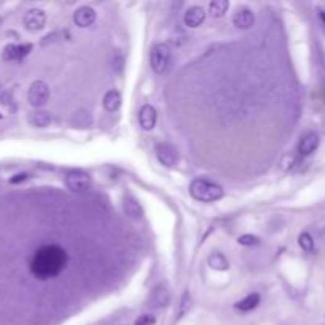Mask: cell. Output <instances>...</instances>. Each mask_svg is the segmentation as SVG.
<instances>
[{"label": "cell", "instance_id": "cell-1", "mask_svg": "<svg viewBox=\"0 0 325 325\" xmlns=\"http://www.w3.org/2000/svg\"><path fill=\"white\" fill-rule=\"evenodd\" d=\"M68 265V254L57 244H45L33 252L29 263L31 273L38 279H51L62 273Z\"/></svg>", "mask_w": 325, "mask_h": 325}, {"label": "cell", "instance_id": "cell-2", "mask_svg": "<svg viewBox=\"0 0 325 325\" xmlns=\"http://www.w3.org/2000/svg\"><path fill=\"white\" fill-rule=\"evenodd\" d=\"M189 192H191V195L195 200L203 203L217 202V200H221L224 197V189L219 184H216V182L208 181V179H202V178H197L191 182Z\"/></svg>", "mask_w": 325, "mask_h": 325}, {"label": "cell", "instance_id": "cell-3", "mask_svg": "<svg viewBox=\"0 0 325 325\" xmlns=\"http://www.w3.org/2000/svg\"><path fill=\"white\" fill-rule=\"evenodd\" d=\"M151 68L154 70L156 73H165L170 68L171 64V49L167 43H157L154 45V48L151 49L149 56Z\"/></svg>", "mask_w": 325, "mask_h": 325}, {"label": "cell", "instance_id": "cell-4", "mask_svg": "<svg viewBox=\"0 0 325 325\" xmlns=\"http://www.w3.org/2000/svg\"><path fill=\"white\" fill-rule=\"evenodd\" d=\"M65 184H67V187L72 192L82 194V192H86V191H89L91 189L92 179H91L89 173H86V171L73 170L65 176Z\"/></svg>", "mask_w": 325, "mask_h": 325}, {"label": "cell", "instance_id": "cell-5", "mask_svg": "<svg viewBox=\"0 0 325 325\" xmlns=\"http://www.w3.org/2000/svg\"><path fill=\"white\" fill-rule=\"evenodd\" d=\"M48 98H49L48 84L41 80L33 81L31 84V87H29V92H27L29 103H31L32 106H35V108H38V106H43L46 102H48Z\"/></svg>", "mask_w": 325, "mask_h": 325}, {"label": "cell", "instance_id": "cell-6", "mask_svg": "<svg viewBox=\"0 0 325 325\" xmlns=\"http://www.w3.org/2000/svg\"><path fill=\"white\" fill-rule=\"evenodd\" d=\"M24 27L31 32L41 31L46 24V13L41 8H32L24 15Z\"/></svg>", "mask_w": 325, "mask_h": 325}, {"label": "cell", "instance_id": "cell-7", "mask_svg": "<svg viewBox=\"0 0 325 325\" xmlns=\"http://www.w3.org/2000/svg\"><path fill=\"white\" fill-rule=\"evenodd\" d=\"M156 157L157 161L167 168L175 167L176 162H178V152L168 143H159L156 146Z\"/></svg>", "mask_w": 325, "mask_h": 325}, {"label": "cell", "instance_id": "cell-8", "mask_svg": "<svg viewBox=\"0 0 325 325\" xmlns=\"http://www.w3.org/2000/svg\"><path fill=\"white\" fill-rule=\"evenodd\" d=\"M168 303H170V291L167 289V286L159 284L152 289L149 300H147V305H149L151 308L161 309V308H165Z\"/></svg>", "mask_w": 325, "mask_h": 325}, {"label": "cell", "instance_id": "cell-9", "mask_svg": "<svg viewBox=\"0 0 325 325\" xmlns=\"http://www.w3.org/2000/svg\"><path fill=\"white\" fill-rule=\"evenodd\" d=\"M319 143H321V138H319V135L316 132H308L305 133L303 137L300 138L298 141V154L300 156H309L312 154L317 147H319Z\"/></svg>", "mask_w": 325, "mask_h": 325}, {"label": "cell", "instance_id": "cell-10", "mask_svg": "<svg viewBox=\"0 0 325 325\" xmlns=\"http://www.w3.org/2000/svg\"><path fill=\"white\" fill-rule=\"evenodd\" d=\"M96 17H97L96 10L91 8V7H87V5H84V7H80L78 10L75 11V15H73V22H75V24L78 26V27L84 29V27L92 26L94 22H96Z\"/></svg>", "mask_w": 325, "mask_h": 325}, {"label": "cell", "instance_id": "cell-11", "mask_svg": "<svg viewBox=\"0 0 325 325\" xmlns=\"http://www.w3.org/2000/svg\"><path fill=\"white\" fill-rule=\"evenodd\" d=\"M138 121H140V127L146 130V132H149L156 127V122H157V111L154 106L151 105H145L141 106L140 113H138Z\"/></svg>", "mask_w": 325, "mask_h": 325}, {"label": "cell", "instance_id": "cell-12", "mask_svg": "<svg viewBox=\"0 0 325 325\" xmlns=\"http://www.w3.org/2000/svg\"><path fill=\"white\" fill-rule=\"evenodd\" d=\"M32 49V45H7L3 48L2 59L3 61H21Z\"/></svg>", "mask_w": 325, "mask_h": 325}, {"label": "cell", "instance_id": "cell-13", "mask_svg": "<svg viewBox=\"0 0 325 325\" xmlns=\"http://www.w3.org/2000/svg\"><path fill=\"white\" fill-rule=\"evenodd\" d=\"M232 21L238 29H251L256 22V16L249 8H240L235 11Z\"/></svg>", "mask_w": 325, "mask_h": 325}, {"label": "cell", "instance_id": "cell-14", "mask_svg": "<svg viewBox=\"0 0 325 325\" xmlns=\"http://www.w3.org/2000/svg\"><path fill=\"white\" fill-rule=\"evenodd\" d=\"M205 17H206L205 10L202 7H198V5H195V7H191L184 13V24L191 29H195L203 24Z\"/></svg>", "mask_w": 325, "mask_h": 325}, {"label": "cell", "instance_id": "cell-15", "mask_svg": "<svg viewBox=\"0 0 325 325\" xmlns=\"http://www.w3.org/2000/svg\"><path fill=\"white\" fill-rule=\"evenodd\" d=\"M51 121H52L51 114L45 110H35L29 114V124H31L32 127H37V129L48 127L51 124Z\"/></svg>", "mask_w": 325, "mask_h": 325}, {"label": "cell", "instance_id": "cell-16", "mask_svg": "<svg viewBox=\"0 0 325 325\" xmlns=\"http://www.w3.org/2000/svg\"><path fill=\"white\" fill-rule=\"evenodd\" d=\"M259 303H260V295L257 292H252L249 295H246L243 300L236 301L235 308L238 309V311H241V312H247V311L256 309L257 306H259Z\"/></svg>", "mask_w": 325, "mask_h": 325}, {"label": "cell", "instance_id": "cell-17", "mask_svg": "<svg viewBox=\"0 0 325 325\" xmlns=\"http://www.w3.org/2000/svg\"><path fill=\"white\" fill-rule=\"evenodd\" d=\"M121 102H122L121 94L117 92L116 89L108 91L105 94V97H103V106H105V110L108 111V113H114V111L119 110Z\"/></svg>", "mask_w": 325, "mask_h": 325}, {"label": "cell", "instance_id": "cell-18", "mask_svg": "<svg viewBox=\"0 0 325 325\" xmlns=\"http://www.w3.org/2000/svg\"><path fill=\"white\" fill-rule=\"evenodd\" d=\"M122 206H124V212H126L129 217H132V219H140V217L143 216V210H141L140 203L133 197H129L127 195V197L124 198Z\"/></svg>", "mask_w": 325, "mask_h": 325}, {"label": "cell", "instance_id": "cell-19", "mask_svg": "<svg viewBox=\"0 0 325 325\" xmlns=\"http://www.w3.org/2000/svg\"><path fill=\"white\" fill-rule=\"evenodd\" d=\"M70 124L76 129H87V127L92 126V117L87 111H78V113L73 114Z\"/></svg>", "mask_w": 325, "mask_h": 325}, {"label": "cell", "instance_id": "cell-20", "mask_svg": "<svg viewBox=\"0 0 325 325\" xmlns=\"http://www.w3.org/2000/svg\"><path fill=\"white\" fill-rule=\"evenodd\" d=\"M227 10H228L227 0H212V2H210V5H208L210 15L214 17H222L227 13Z\"/></svg>", "mask_w": 325, "mask_h": 325}, {"label": "cell", "instance_id": "cell-21", "mask_svg": "<svg viewBox=\"0 0 325 325\" xmlns=\"http://www.w3.org/2000/svg\"><path fill=\"white\" fill-rule=\"evenodd\" d=\"M208 263L211 268L214 270H227L228 268V262L227 259L222 256V254L216 252V254H211L210 259H208Z\"/></svg>", "mask_w": 325, "mask_h": 325}, {"label": "cell", "instance_id": "cell-22", "mask_svg": "<svg viewBox=\"0 0 325 325\" xmlns=\"http://www.w3.org/2000/svg\"><path fill=\"white\" fill-rule=\"evenodd\" d=\"M298 244L303 251L311 252L312 249H314V238H312L308 232H303L298 236Z\"/></svg>", "mask_w": 325, "mask_h": 325}, {"label": "cell", "instance_id": "cell-23", "mask_svg": "<svg viewBox=\"0 0 325 325\" xmlns=\"http://www.w3.org/2000/svg\"><path fill=\"white\" fill-rule=\"evenodd\" d=\"M238 243L243 244V246H256L260 243V240L257 238V236H252V235H243L238 238Z\"/></svg>", "mask_w": 325, "mask_h": 325}, {"label": "cell", "instance_id": "cell-24", "mask_svg": "<svg viewBox=\"0 0 325 325\" xmlns=\"http://www.w3.org/2000/svg\"><path fill=\"white\" fill-rule=\"evenodd\" d=\"M154 324H156V317L152 314H145L135 321V325H154Z\"/></svg>", "mask_w": 325, "mask_h": 325}, {"label": "cell", "instance_id": "cell-25", "mask_svg": "<svg viewBox=\"0 0 325 325\" xmlns=\"http://www.w3.org/2000/svg\"><path fill=\"white\" fill-rule=\"evenodd\" d=\"M26 178H27V175L21 173V175H16V176H13V178L10 179V182H13V184H16V182H21V181H24Z\"/></svg>", "mask_w": 325, "mask_h": 325}, {"label": "cell", "instance_id": "cell-26", "mask_svg": "<svg viewBox=\"0 0 325 325\" xmlns=\"http://www.w3.org/2000/svg\"><path fill=\"white\" fill-rule=\"evenodd\" d=\"M319 17H321V21L324 22V26H325V11L324 10L319 11Z\"/></svg>", "mask_w": 325, "mask_h": 325}, {"label": "cell", "instance_id": "cell-27", "mask_svg": "<svg viewBox=\"0 0 325 325\" xmlns=\"http://www.w3.org/2000/svg\"><path fill=\"white\" fill-rule=\"evenodd\" d=\"M0 117H2V114H0Z\"/></svg>", "mask_w": 325, "mask_h": 325}]
</instances>
